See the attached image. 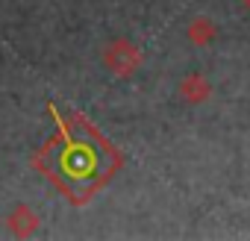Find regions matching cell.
<instances>
[{
  "label": "cell",
  "instance_id": "obj_1",
  "mask_svg": "<svg viewBox=\"0 0 250 241\" xmlns=\"http://www.w3.org/2000/svg\"><path fill=\"white\" fill-rule=\"evenodd\" d=\"M100 56H103L106 71L115 74V77H121V80H130V77L142 68V62H145L142 50H139L130 39H112V41L103 47Z\"/></svg>",
  "mask_w": 250,
  "mask_h": 241
},
{
  "label": "cell",
  "instance_id": "obj_2",
  "mask_svg": "<svg viewBox=\"0 0 250 241\" xmlns=\"http://www.w3.org/2000/svg\"><path fill=\"white\" fill-rule=\"evenodd\" d=\"M6 226H9V232H12V235H18V238H30V235H36V232H39L42 218H39V212H36L33 206L18 203V206L6 215Z\"/></svg>",
  "mask_w": 250,
  "mask_h": 241
},
{
  "label": "cell",
  "instance_id": "obj_3",
  "mask_svg": "<svg viewBox=\"0 0 250 241\" xmlns=\"http://www.w3.org/2000/svg\"><path fill=\"white\" fill-rule=\"evenodd\" d=\"M177 91H180V100L183 103L200 106V103H206L212 97V82L206 77H200V74H188V77L180 80V88Z\"/></svg>",
  "mask_w": 250,
  "mask_h": 241
},
{
  "label": "cell",
  "instance_id": "obj_4",
  "mask_svg": "<svg viewBox=\"0 0 250 241\" xmlns=\"http://www.w3.org/2000/svg\"><path fill=\"white\" fill-rule=\"evenodd\" d=\"M215 36H218V24H215L212 18H206V15L191 18L188 27H186V39H188L194 47H206V44H212Z\"/></svg>",
  "mask_w": 250,
  "mask_h": 241
},
{
  "label": "cell",
  "instance_id": "obj_5",
  "mask_svg": "<svg viewBox=\"0 0 250 241\" xmlns=\"http://www.w3.org/2000/svg\"><path fill=\"white\" fill-rule=\"evenodd\" d=\"M241 3H244V6H247V9H250V0H241Z\"/></svg>",
  "mask_w": 250,
  "mask_h": 241
}]
</instances>
